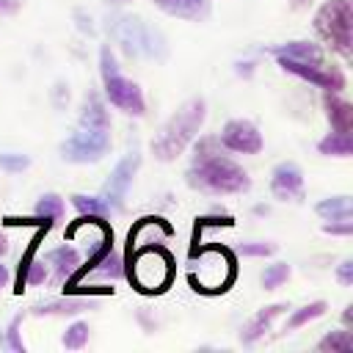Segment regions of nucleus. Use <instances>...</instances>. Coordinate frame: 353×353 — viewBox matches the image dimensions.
I'll return each mask as SVG.
<instances>
[{
  "instance_id": "nucleus-1",
  "label": "nucleus",
  "mask_w": 353,
  "mask_h": 353,
  "mask_svg": "<svg viewBox=\"0 0 353 353\" xmlns=\"http://www.w3.org/2000/svg\"><path fill=\"white\" fill-rule=\"evenodd\" d=\"M188 185L210 196H237L251 190V176L240 163L221 152V141L215 135H207L196 143V154L188 168Z\"/></svg>"
},
{
  "instance_id": "nucleus-2",
  "label": "nucleus",
  "mask_w": 353,
  "mask_h": 353,
  "mask_svg": "<svg viewBox=\"0 0 353 353\" xmlns=\"http://www.w3.org/2000/svg\"><path fill=\"white\" fill-rule=\"evenodd\" d=\"M204 119H207V102H204L201 97L188 99V102L163 124V130H160L157 138L152 141L154 157L163 160V163L176 160V157L185 152V146L199 135Z\"/></svg>"
},
{
  "instance_id": "nucleus-3",
  "label": "nucleus",
  "mask_w": 353,
  "mask_h": 353,
  "mask_svg": "<svg viewBox=\"0 0 353 353\" xmlns=\"http://www.w3.org/2000/svg\"><path fill=\"white\" fill-rule=\"evenodd\" d=\"M124 276L135 284L138 292L154 295L163 292L174 279V256L163 245H135L127 248Z\"/></svg>"
},
{
  "instance_id": "nucleus-4",
  "label": "nucleus",
  "mask_w": 353,
  "mask_h": 353,
  "mask_svg": "<svg viewBox=\"0 0 353 353\" xmlns=\"http://www.w3.org/2000/svg\"><path fill=\"white\" fill-rule=\"evenodd\" d=\"M190 259H193V270L188 276L190 287L196 292H207V295H218L223 290L232 287L234 276H237V265H234V254L223 245H204V248H190Z\"/></svg>"
},
{
  "instance_id": "nucleus-5",
  "label": "nucleus",
  "mask_w": 353,
  "mask_h": 353,
  "mask_svg": "<svg viewBox=\"0 0 353 353\" xmlns=\"http://www.w3.org/2000/svg\"><path fill=\"white\" fill-rule=\"evenodd\" d=\"M314 30L323 41H328L331 50H336L342 58H350L353 44V8L350 0H328L314 14Z\"/></svg>"
},
{
  "instance_id": "nucleus-6",
  "label": "nucleus",
  "mask_w": 353,
  "mask_h": 353,
  "mask_svg": "<svg viewBox=\"0 0 353 353\" xmlns=\"http://www.w3.org/2000/svg\"><path fill=\"white\" fill-rule=\"evenodd\" d=\"M113 36L127 50V55H146V58H165V39L160 30L146 25L138 17H119L113 19Z\"/></svg>"
},
{
  "instance_id": "nucleus-7",
  "label": "nucleus",
  "mask_w": 353,
  "mask_h": 353,
  "mask_svg": "<svg viewBox=\"0 0 353 353\" xmlns=\"http://www.w3.org/2000/svg\"><path fill=\"white\" fill-rule=\"evenodd\" d=\"M58 152L66 163H77V165L99 163L110 152V130H105V127H80L77 132H72L58 146Z\"/></svg>"
},
{
  "instance_id": "nucleus-8",
  "label": "nucleus",
  "mask_w": 353,
  "mask_h": 353,
  "mask_svg": "<svg viewBox=\"0 0 353 353\" xmlns=\"http://www.w3.org/2000/svg\"><path fill=\"white\" fill-rule=\"evenodd\" d=\"M276 63L284 72H290V74H295V77L323 88V91H342L347 85L342 66H334V63H325V61L323 63H303V61H292V58L276 55Z\"/></svg>"
},
{
  "instance_id": "nucleus-9",
  "label": "nucleus",
  "mask_w": 353,
  "mask_h": 353,
  "mask_svg": "<svg viewBox=\"0 0 353 353\" xmlns=\"http://www.w3.org/2000/svg\"><path fill=\"white\" fill-rule=\"evenodd\" d=\"M138 165H141V154L132 149V152H127V154L116 163V168L110 171L108 182H105V188H102V193H99V199L108 204L110 212H119V210L124 207V196H127V190H130V185H132V176H135Z\"/></svg>"
},
{
  "instance_id": "nucleus-10",
  "label": "nucleus",
  "mask_w": 353,
  "mask_h": 353,
  "mask_svg": "<svg viewBox=\"0 0 353 353\" xmlns=\"http://www.w3.org/2000/svg\"><path fill=\"white\" fill-rule=\"evenodd\" d=\"M105 83V97L113 108H119L127 116H143L146 113V102H143V91L138 83H132L130 77H124L121 72L102 77Z\"/></svg>"
},
{
  "instance_id": "nucleus-11",
  "label": "nucleus",
  "mask_w": 353,
  "mask_h": 353,
  "mask_svg": "<svg viewBox=\"0 0 353 353\" xmlns=\"http://www.w3.org/2000/svg\"><path fill=\"white\" fill-rule=\"evenodd\" d=\"M221 146L229 149V152H237V154H256L262 152V135L256 130L254 121L248 119H229L218 135Z\"/></svg>"
},
{
  "instance_id": "nucleus-12",
  "label": "nucleus",
  "mask_w": 353,
  "mask_h": 353,
  "mask_svg": "<svg viewBox=\"0 0 353 353\" xmlns=\"http://www.w3.org/2000/svg\"><path fill=\"white\" fill-rule=\"evenodd\" d=\"M270 193L279 201H301L303 199V171L290 160L279 163L270 174Z\"/></svg>"
},
{
  "instance_id": "nucleus-13",
  "label": "nucleus",
  "mask_w": 353,
  "mask_h": 353,
  "mask_svg": "<svg viewBox=\"0 0 353 353\" xmlns=\"http://www.w3.org/2000/svg\"><path fill=\"white\" fill-rule=\"evenodd\" d=\"M323 108H325V116L331 121V130H336V132L353 130V105L347 99H342L339 91H325Z\"/></svg>"
},
{
  "instance_id": "nucleus-14",
  "label": "nucleus",
  "mask_w": 353,
  "mask_h": 353,
  "mask_svg": "<svg viewBox=\"0 0 353 353\" xmlns=\"http://www.w3.org/2000/svg\"><path fill=\"white\" fill-rule=\"evenodd\" d=\"M284 309H287V303H270V306L259 309V312L243 325V331H240V342H243V345H254L259 336H265V331H270L273 320H276Z\"/></svg>"
},
{
  "instance_id": "nucleus-15",
  "label": "nucleus",
  "mask_w": 353,
  "mask_h": 353,
  "mask_svg": "<svg viewBox=\"0 0 353 353\" xmlns=\"http://www.w3.org/2000/svg\"><path fill=\"white\" fill-rule=\"evenodd\" d=\"M268 52H273V58H276V55H284V58L303 61V63H323V61H325L323 47L314 44V41H284V44L268 47Z\"/></svg>"
},
{
  "instance_id": "nucleus-16",
  "label": "nucleus",
  "mask_w": 353,
  "mask_h": 353,
  "mask_svg": "<svg viewBox=\"0 0 353 353\" xmlns=\"http://www.w3.org/2000/svg\"><path fill=\"white\" fill-rule=\"evenodd\" d=\"M47 265H52V270H55V284L63 287L66 279H69V276L77 270V265H80V251H77L74 245H58V248H52V251L47 254Z\"/></svg>"
},
{
  "instance_id": "nucleus-17",
  "label": "nucleus",
  "mask_w": 353,
  "mask_h": 353,
  "mask_svg": "<svg viewBox=\"0 0 353 353\" xmlns=\"http://www.w3.org/2000/svg\"><path fill=\"white\" fill-rule=\"evenodd\" d=\"M157 8H163L171 17L179 19H190V22H201L210 17V0H154Z\"/></svg>"
},
{
  "instance_id": "nucleus-18",
  "label": "nucleus",
  "mask_w": 353,
  "mask_h": 353,
  "mask_svg": "<svg viewBox=\"0 0 353 353\" xmlns=\"http://www.w3.org/2000/svg\"><path fill=\"white\" fill-rule=\"evenodd\" d=\"M91 306V295H72L69 298H58V301H47V303H36L30 312L33 314H77V312H85Z\"/></svg>"
},
{
  "instance_id": "nucleus-19",
  "label": "nucleus",
  "mask_w": 353,
  "mask_h": 353,
  "mask_svg": "<svg viewBox=\"0 0 353 353\" xmlns=\"http://www.w3.org/2000/svg\"><path fill=\"white\" fill-rule=\"evenodd\" d=\"M80 127H105L110 130V116L105 110V102L97 91H88L83 99V110H80Z\"/></svg>"
},
{
  "instance_id": "nucleus-20",
  "label": "nucleus",
  "mask_w": 353,
  "mask_h": 353,
  "mask_svg": "<svg viewBox=\"0 0 353 353\" xmlns=\"http://www.w3.org/2000/svg\"><path fill=\"white\" fill-rule=\"evenodd\" d=\"M314 212L325 221H350L353 218V207H350V196H331L317 201Z\"/></svg>"
},
{
  "instance_id": "nucleus-21",
  "label": "nucleus",
  "mask_w": 353,
  "mask_h": 353,
  "mask_svg": "<svg viewBox=\"0 0 353 353\" xmlns=\"http://www.w3.org/2000/svg\"><path fill=\"white\" fill-rule=\"evenodd\" d=\"M317 152L325 154V157H350L353 154V138L350 132H328L320 143H317Z\"/></svg>"
},
{
  "instance_id": "nucleus-22",
  "label": "nucleus",
  "mask_w": 353,
  "mask_h": 353,
  "mask_svg": "<svg viewBox=\"0 0 353 353\" xmlns=\"http://www.w3.org/2000/svg\"><path fill=\"white\" fill-rule=\"evenodd\" d=\"M85 276H97V279H110V281H116V279H124V259L110 248L105 256H102V262H97ZM83 276V279H85Z\"/></svg>"
},
{
  "instance_id": "nucleus-23",
  "label": "nucleus",
  "mask_w": 353,
  "mask_h": 353,
  "mask_svg": "<svg viewBox=\"0 0 353 353\" xmlns=\"http://www.w3.org/2000/svg\"><path fill=\"white\" fill-rule=\"evenodd\" d=\"M325 309H328V303H325V301H312V303H306V306L295 309V312L290 314V320H287L284 331H295V328H301V325H306V323H312V320L323 317V314H325Z\"/></svg>"
},
{
  "instance_id": "nucleus-24",
  "label": "nucleus",
  "mask_w": 353,
  "mask_h": 353,
  "mask_svg": "<svg viewBox=\"0 0 353 353\" xmlns=\"http://www.w3.org/2000/svg\"><path fill=\"white\" fill-rule=\"evenodd\" d=\"M317 350L320 353H350L353 350V331L350 328H342V331H328L320 342H317Z\"/></svg>"
},
{
  "instance_id": "nucleus-25",
  "label": "nucleus",
  "mask_w": 353,
  "mask_h": 353,
  "mask_svg": "<svg viewBox=\"0 0 353 353\" xmlns=\"http://www.w3.org/2000/svg\"><path fill=\"white\" fill-rule=\"evenodd\" d=\"M63 210H66V204L58 193H44V196H39L33 215L41 221H58V218H63Z\"/></svg>"
},
{
  "instance_id": "nucleus-26",
  "label": "nucleus",
  "mask_w": 353,
  "mask_h": 353,
  "mask_svg": "<svg viewBox=\"0 0 353 353\" xmlns=\"http://www.w3.org/2000/svg\"><path fill=\"white\" fill-rule=\"evenodd\" d=\"M72 204H74V210L80 212V215H99V218H108L110 215V210H108V204L99 199V196H85V193H74L72 196Z\"/></svg>"
},
{
  "instance_id": "nucleus-27",
  "label": "nucleus",
  "mask_w": 353,
  "mask_h": 353,
  "mask_svg": "<svg viewBox=\"0 0 353 353\" xmlns=\"http://www.w3.org/2000/svg\"><path fill=\"white\" fill-rule=\"evenodd\" d=\"M88 323H83V320H77V323H72L66 331H63V336H61V345L66 347V350H80V347H85L88 345Z\"/></svg>"
},
{
  "instance_id": "nucleus-28",
  "label": "nucleus",
  "mask_w": 353,
  "mask_h": 353,
  "mask_svg": "<svg viewBox=\"0 0 353 353\" xmlns=\"http://www.w3.org/2000/svg\"><path fill=\"white\" fill-rule=\"evenodd\" d=\"M287 279H290V265H287V262H276V265H268V268L262 270V287H265V290H276V287H281Z\"/></svg>"
},
{
  "instance_id": "nucleus-29",
  "label": "nucleus",
  "mask_w": 353,
  "mask_h": 353,
  "mask_svg": "<svg viewBox=\"0 0 353 353\" xmlns=\"http://www.w3.org/2000/svg\"><path fill=\"white\" fill-rule=\"evenodd\" d=\"M47 281V265L44 262H30L28 268H25V273H22V279H19V292L25 290V284H30V287H36V284H44Z\"/></svg>"
},
{
  "instance_id": "nucleus-30",
  "label": "nucleus",
  "mask_w": 353,
  "mask_h": 353,
  "mask_svg": "<svg viewBox=\"0 0 353 353\" xmlns=\"http://www.w3.org/2000/svg\"><path fill=\"white\" fill-rule=\"evenodd\" d=\"M30 165V157L22 152H0V168L8 174H19Z\"/></svg>"
},
{
  "instance_id": "nucleus-31",
  "label": "nucleus",
  "mask_w": 353,
  "mask_h": 353,
  "mask_svg": "<svg viewBox=\"0 0 353 353\" xmlns=\"http://www.w3.org/2000/svg\"><path fill=\"white\" fill-rule=\"evenodd\" d=\"M19 323H22V314H17V317L8 323L3 347H8V350H17V353H25V342H22V336H19Z\"/></svg>"
},
{
  "instance_id": "nucleus-32",
  "label": "nucleus",
  "mask_w": 353,
  "mask_h": 353,
  "mask_svg": "<svg viewBox=\"0 0 353 353\" xmlns=\"http://www.w3.org/2000/svg\"><path fill=\"white\" fill-rule=\"evenodd\" d=\"M116 72H119L116 55H113V50L105 44V47L99 50V74H102V77H108V74H116Z\"/></svg>"
},
{
  "instance_id": "nucleus-33",
  "label": "nucleus",
  "mask_w": 353,
  "mask_h": 353,
  "mask_svg": "<svg viewBox=\"0 0 353 353\" xmlns=\"http://www.w3.org/2000/svg\"><path fill=\"white\" fill-rule=\"evenodd\" d=\"M276 243H245L243 248H240V254L243 256H270V254H276Z\"/></svg>"
},
{
  "instance_id": "nucleus-34",
  "label": "nucleus",
  "mask_w": 353,
  "mask_h": 353,
  "mask_svg": "<svg viewBox=\"0 0 353 353\" xmlns=\"http://www.w3.org/2000/svg\"><path fill=\"white\" fill-rule=\"evenodd\" d=\"M323 232L336 234V237H347V234H353V221H331L323 226Z\"/></svg>"
},
{
  "instance_id": "nucleus-35",
  "label": "nucleus",
  "mask_w": 353,
  "mask_h": 353,
  "mask_svg": "<svg viewBox=\"0 0 353 353\" xmlns=\"http://www.w3.org/2000/svg\"><path fill=\"white\" fill-rule=\"evenodd\" d=\"M336 281L342 287H350L353 284V259H345L339 268H336Z\"/></svg>"
},
{
  "instance_id": "nucleus-36",
  "label": "nucleus",
  "mask_w": 353,
  "mask_h": 353,
  "mask_svg": "<svg viewBox=\"0 0 353 353\" xmlns=\"http://www.w3.org/2000/svg\"><path fill=\"white\" fill-rule=\"evenodd\" d=\"M19 6H22V0H0V14H3V17H6V14H14Z\"/></svg>"
},
{
  "instance_id": "nucleus-37",
  "label": "nucleus",
  "mask_w": 353,
  "mask_h": 353,
  "mask_svg": "<svg viewBox=\"0 0 353 353\" xmlns=\"http://www.w3.org/2000/svg\"><path fill=\"white\" fill-rule=\"evenodd\" d=\"M234 69H237V74H243V77H251V72H254V63H251V61H240V63H234Z\"/></svg>"
},
{
  "instance_id": "nucleus-38",
  "label": "nucleus",
  "mask_w": 353,
  "mask_h": 353,
  "mask_svg": "<svg viewBox=\"0 0 353 353\" xmlns=\"http://www.w3.org/2000/svg\"><path fill=\"white\" fill-rule=\"evenodd\" d=\"M342 323H345V328L353 325V306H345V312H342Z\"/></svg>"
},
{
  "instance_id": "nucleus-39",
  "label": "nucleus",
  "mask_w": 353,
  "mask_h": 353,
  "mask_svg": "<svg viewBox=\"0 0 353 353\" xmlns=\"http://www.w3.org/2000/svg\"><path fill=\"white\" fill-rule=\"evenodd\" d=\"M6 281H8V268L0 265V287H6Z\"/></svg>"
},
{
  "instance_id": "nucleus-40",
  "label": "nucleus",
  "mask_w": 353,
  "mask_h": 353,
  "mask_svg": "<svg viewBox=\"0 0 353 353\" xmlns=\"http://www.w3.org/2000/svg\"><path fill=\"white\" fill-rule=\"evenodd\" d=\"M6 251H8V240H6V237H3V234H0V256H3V254H6Z\"/></svg>"
}]
</instances>
